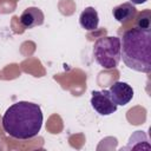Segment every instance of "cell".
Masks as SVG:
<instances>
[{
  "label": "cell",
  "instance_id": "2",
  "mask_svg": "<svg viewBox=\"0 0 151 151\" xmlns=\"http://www.w3.org/2000/svg\"><path fill=\"white\" fill-rule=\"evenodd\" d=\"M120 59L137 72H151V31L150 28L133 27L126 31L120 39Z\"/></svg>",
  "mask_w": 151,
  "mask_h": 151
},
{
  "label": "cell",
  "instance_id": "4",
  "mask_svg": "<svg viewBox=\"0 0 151 151\" xmlns=\"http://www.w3.org/2000/svg\"><path fill=\"white\" fill-rule=\"evenodd\" d=\"M91 94H92L90 100L91 106L100 116H110L117 111V105L111 100L107 90L92 91Z\"/></svg>",
  "mask_w": 151,
  "mask_h": 151
},
{
  "label": "cell",
  "instance_id": "8",
  "mask_svg": "<svg viewBox=\"0 0 151 151\" xmlns=\"http://www.w3.org/2000/svg\"><path fill=\"white\" fill-rule=\"evenodd\" d=\"M137 11H136V7L131 2H123L118 6H116L113 9H112V14H113V18L120 22V24H124L129 20H131L134 15H136Z\"/></svg>",
  "mask_w": 151,
  "mask_h": 151
},
{
  "label": "cell",
  "instance_id": "7",
  "mask_svg": "<svg viewBox=\"0 0 151 151\" xmlns=\"http://www.w3.org/2000/svg\"><path fill=\"white\" fill-rule=\"evenodd\" d=\"M79 24L86 31H94L99 25V15L94 7H86L79 15Z\"/></svg>",
  "mask_w": 151,
  "mask_h": 151
},
{
  "label": "cell",
  "instance_id": "6",
  "mask_svg": "<svg viewBox=\"0 0 151 151\" xmlns=\"http://www.w3.org/2000/svg\"><path fill=\"white\" fill-rule=\"evenodd\" d=\"M45 15L38 7H28L20 15V24L25 28H33L44 24Z\"/></svg>",
  "mask_w": 151,
  "mask_h": 151
},
{
  "label": "cell",
  "instance_id": "11",
  "mask_svg": "<svg viewBox=\"0 0 151 151\" xmlns=\"http://www.w3.org/2000/svg\"><path fill=\"white\" fill-rule=\"evenodd\" d=\"M130 1L133 5H142V4H145L147 0H130Z\"/></svg>",
  "mask_w": 151,
  "mask_h": 151
},
{
  "label": "cell",
  "instance_id": "9",
  "mask_svg": "<svg viewBox=\"0 0 151 151\" xmlns=\"http://www.w3.org/2000/svg\"><path fill=\"white\" fill-rule=\"evenodd\" d=\"M146 137L145 133L143 131H136L129 139L127 142V145L124 147V150H138V149H147L150 150L151 146L150 145H145V144H142L140 140Z\"/></svg>",
  "mask_w": 151,
  "mask_h": 151
},
{
  "label": "cell",
  "instance_id": "10",
  "mask_svg": "<svg viewBox=\"0 0 151 151\" xmlns=\"http://www.w3.org/2000/svg\"><path fill=\"white\" fill-rule=\"evenodd\" d=\"M138 27L140 28H150V11H144L139 14L137 20Z\"/></svg>",
  "mask_w": 151,
  "mask_h": 151
},
{
  "label": "cell",
  "instance_id": "3",
  "mask_svg": "<svg viewBox=\"0 0 151 151\" xmlns=\"http://www.w3.org/2000/svg\"><path fill=\"white\" fill-rule=\"evenodd\" d=\"M93 57L101 67L116 68L120 61V39L112 35L98 38L93 45Z\"/></svg>",
  "mask_w": 151,
  "mask_h": 151
},
{
  "label": "cell",
  "instance_id": "1",
  "mask_svg": "<svg viewBox=\"0 0 151 151\" xmlns=\"http://www.w3.org/2000/svg\"><path fill=\"white\" fill-rule=\"evenodd\" d=\"M42 111L38 104L18 101L12 104L2 116L4 131L15 139H31L41 130Z\"/></svg>",
  "mask_w": 151,
  "mask_h": 151
},
{
  "label": "cell",
  "instance_id": "5",
  "mask_svg": "<svg viewBox=\"0 0 151 151\" xmlns=\"http://www.w3.org/2000/svg\"><path fill=\"white\" fill-rule=\"evenodd\" d=\"M111 100L118 106H125L126 104H129L132 98H133V88L124 81H116L113 83L110 88L107 90Z\"/></svg>",
  "mask_w": 151,
  "mask_h": 151
}]
</instances>
